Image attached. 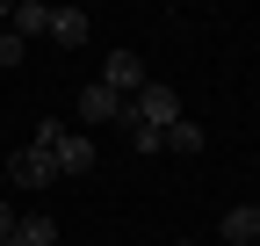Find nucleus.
Returning <instances> with one entry per match:
<instances>
[{
	"label": "nucleus",
	"instance_id": "f257e3e1",
	"mask_svg": "<svg viewBox=\"0 0 260 246\" xmlns=\"http://www.w3.org/2000/svg\"><path fill=\"white\" fill-rule=\"evenodd\" d=\"M130 109H138V123H152V131H159V138H167V131H174V123H181V95H174V87H167V80H145V87H138V95H130Z\"/></svg>",
	"mask_w": 260,
	"mask_h": 246
},
{
	"label": "nucleus",
	"instance_id": "f03ea898",
	"mask_svg": "<svg viewBox=\"0 0 260 246\" xmlns=\"http://www.w3.org/2000/svg\"><path fill=\"white\" fill-rule=\"evenodd\" d=\"M8 181H15V189H51V181H58V152L29 138L15 160H8Z\"/></svg>",
	"mask_w": 260,
	"mask_h": 246
},
{
	"label": "nucleus",
	"instance_id": "7ed1b4c3",
	"mask_svg": "<svg viewBox=\"0 0 260 246\" xmlns=\"http://www.w3.org/2000/svg\"><path fill=\"white\" fill-rule=\"evenodd\" d=\"M102 87L130 102V95L145 87V58H138V51H109V66H102Z\"/></svg>",
	"mask_w": 260,
	"mask_h": 246
},
{
	"label": "nucleus",
	"instance_id": "20e7f679",
	"mask_svg": "<svg viewBox=\"0 0 260 246\" xmlns=\"http://www.w3.org/2000/svg\"><path fill=\"white\" fill-rule=\"evenodd\" d=\"M51 152H58V174H94V138H80V131H65V138H58Z\"/></svg>",
	"mask_w": 260,
	"mask_h": 246
},
{
	"label": "nucleus",
	"instance_id": "39448f33",
	"mask_svg": "<svg viewBox=\"0 0 260 246\" xmlns=\"http://www.w3.org/2000/svg\"><path fill=\"white\" fill-rule=\"evenodd\" d=\"M80 116H87V123H116V116H123V95H109L102 80H87V87H80Z\"/></svg>",
	"mask_w": 260,
	"mask_h": 246
},
{
	"label": "nucleus",
	"instance_id": "423d86ee",
	"mask_svg": "<svg viewBox=\"0 0 260 246\" xmlns=\"http://www.w3.org/2000/svg\"><path fill=\"white\" fill-rule=\"evenodd\" d=\"M51 44L80 51V44H87V8H51Z\"/></svg>",
	"mask_w": 260,
	"mask_h": 246
},
{
	"label": "nucleus",
	"instance_id": "0eeeda50",
	"mask_svg": "<svg viewBox=\"0 0 260 246\" xmlns=\"http://www.w3.org/2000/svg\"><path fill=\"white\" fill-rule=\"evenodd\" d=\"M8 22H15V37L29 44V37H51V8L44 0H22V8H8Z\"/></svg>",
	"mask_w": 260,
	"mask_h": 246
},
{
	"label": "nucleus",
	"instance_id": "6e6552de",
	"mask_svg": "<svg viewBox=\"0 0 260 246\" xmlns=\"http://www.w3.org/2000/svg\"><path fill=\"white\" fill-rule=\"evenodd\" d=\"M224 239H232V246H260V210H253V203L224 210Z\"/></svg>",
	"mask_w": 260,
	"mask_h": 246
},
{
	"label": "nucleus",
	"instance_id": "1a4fd4ad",
	"mask_svg": "<svg viewBox=\"0 0 260 246\" xmlns=\"http://www.w3.org/2000/svg\"><path fill=\"white\" fill-rule=\"evenodd\" d=\"M15 246H58V225L37 210V218H22V225H15Z\"/></svg>",
	"mask_w": 260,
	"mask_h": 246
},
{
	"label": "nucleus",
	"instance_id": "9d476101",
	"mask_svg": "<svg viewBox=\"0 0 260 246\" xmlns=\"http://www.w3.org/2000/svg\"><path fill=\"white\" fill-rule=\"evenodd\" d=\"M167 152H203V123H195V116H181L174 131H167Z\"/></svg>",
	"mask_w": 260,
	"mask_h": 246
},
{
	"label": "nucleus",
	"instance_id": "9b49d317",
	"mask_svg": "<svg viewBox=\"0 0 260 246\" xmlns=\"http://www.w3.org/2000/svg\"><path fill=\"white\" fill-rule=\"evenodd\" d=\"M22 51H29V44L15 37V29H0V73H15V66H22Z\"/></svg>",
	"mask_w": 260,
	"mask_h": 246
},
{
	"label": "nucleus",
	"instance_id": "f8f14e48",
	"mask_svg": "<svg viewBox=\"0 0 260 246\" xmlns=\"http://www.w3.org/2000/svg\"><path fill=\"white\" fill-rule=\"evenodd\" d=\"M0 22H8V8H0Z\"/></svg>",
	"mask_w": 260,
	"mask_h": 246
},
{
	"label": "nucleus",
	"instance_id": "ddd939ff",
	"mask_svg": "<svg viewBox=\"0 0 260 246\" xmlns=\"http://www.w3.org/2000/svg\"><path fill=\"white\" fill-rule=\"evenodd\" d=\"M181 246H195V239H181Z\"/></svg>",
	"mask_w": 260,
	"mask_h": 246
},
{
	"label": "nucleus",
	"instance_id": "4468645a",
	"mask_svg": "<svg viewBox=\"0 0 260 246\" xmlns=\"http://www.w3.org/2000/svg\"><path fill=\"white\" fill-rule=\"evenodd\" d=\"M0 181H8V174H0Z\"/></svg>",
	"mask_w": 260,
	"mask_h": 246
}]
</instances>
